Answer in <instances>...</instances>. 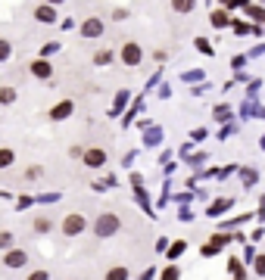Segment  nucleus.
I'll list each match as a JSON object with an SVG mask.
<instances>
[{
  "mask_svg": "<svg viewBox=\"0 0 265 280\" xmlns=\"http://www.w3.org/2000/svg\"><path fill=\"white\" fill-rule=\"evenodd\" d=\"M0 103H3V106L16 103V87H0Z\"/></svg>",
  "mask_w": 265,
  "mask_h": 280,
  "instance_id": "obj_8",
  "label": "nucleus"
},
{
  "mask_svg": "<svg viewBox=\"0 0 265 280\" xmlns=\"http://www.w3.org/2000/svg\"><path fill=\"white\" fill-rule=\"evenodd\" d=\"M122 63L125 66H137V63H141V47H137L134 41H128L122 47Z\"/></svg>",
  "mask_w": 265,
  "mask_h": 280,
  "instance_id": "obj_3",
  "label": "nucleus"
},
{
  "mask_svg": "<svg viewBox=\"0 0 265 280\" xmlns=\"http://www.w3.org/2000/svg\"><path fill=\"white\" fill-rule=\"evenodd\" d=\"M34 230L47 233V230H50V221H47V218H38V221H34Z\"/></svg>",
  "mask_w": 265,
  "mask_h": 280,
  "instance_id": "obj_17",
  "label": "nucleus"
},
{
  "mask_svg": "<svg viewBox=\"0 0 265 280\" xmlns=\"http://www.w3.org/2000/svg\"><path fill=\"white\" fill-rule=\"evenodd\" d=\"M41 174H44V168H41V165H28L25 178H28V181H34V178H41Z\"/></svg>",
  "mask_w": 265,
  "mask_h": 280,
  "instance_id": "obj_15",
  "label": "nucleus"
},
{
  "mask_svg": "<svg viewBox=\"0 0 265 280\" xmlns=\"http://www.w3.org/2000/svg\"><path fill=\"white\" fill-rule=\"evenodd\" d=\"M163 280H178V271H175V268H169V271H166V277Z\"/></svg>",
  "mask_w": 265,
  "mask_h": 280,
  "instance_id": "obj_20",
  "label": "nucleus"
},
{
  "mask_svg": "<svg viewBox=\"0 0 265 280\" xmlns=\"http://www.w3.org/2000/svg\"><path fill=\"white\" fill-rule=\"evenodd\" d=\"M3 262H6V268H22V265H25V252H19V249L16 252H6Z\"/></svg>",
  "mask_w": 265,
  "mask_h": 280,
  "instance_id": "obj_7",
  "label": "nucleus"
},
{
  "mask_svg": "<svg viewBox=\"0 0 265 280\" xmlns=\"http://www.w3.org/2000/svg\"><path fill=\"white\" fill-rule=\"evenodd\" d=\"M9 246H13V233L3 230V233H0V249H9Z\"/></svg>",
  "mask_w": 265,
  "mask_h": 280,
  "instance_id": "obj_13",
  "label": "nucleus"
},
{
  "mask_svg": "<svg viewBox=\"0 0 265 280\" xmlns=\"http://www.w3.org/2000/svg\"><path fill=\"white\" fill-rule=\"evenodd\" d=\"M13 149H0V168H6V165H13Z\"/></svg>",
  "mask_w": 265,
  "mask_h": 280,
  "instance_id": "obj_12",
  "label": "nucleus"
},
{
  "mask_svg": "<svg viewBox=\"0 0 265 280\" xmlns=\"http://www.w3.org/2000/svg\"><path fill=\"white\" fill-rule=\"evenodd\" d=\"M82 31H85V34H90V38H97V34H100L103 28H100V22H97V19H90V22H85V28H82Z\"/></svg>",
  "mask_w": 265,
  "mask_h": 280,
  "instance_id": "obj_10",
  "label": "nucleus"
},
{
  "mask_svg": "<svg viewBox=\"0 0 265 280\" xmlns=\"http://www.w3.org/2000/svg\"><path fill=\"white\" fill-rule=\"evenodd\" d=\"M28 280H47V274H44V271H38V274H31Z\"/></svg>",
  "mask_w": 265,
  "mask_h": 280,
  "instance_id": "obj_21",
  "label": "nucleus"
},
{
  "mask_svg": "<svg viewBox=\"0 0 265 280\" xmlns=\"http://www.w3.org/2000/svg\"><path fill=\"white\" fill-rule=\"evenodd\" d=\"M119 224H122V221H119V215L106 212V215H100V218H97V224H94V233H97V237H112V233L119 230Z\"/></svg>",
  "mask_w": 265,
  "mask_h": 280,
  "instance_id": "obj_1",
  "label": "nucleus"
},
{
  "mask_svg": "<svg viewBox=\"0 0 265 280\" xmlns=\"http://www.w3.org/2000/svg\"><path fill=\"white\" fill-rule=\"evenodd\" d=\"M109 60H112V53H109V50H100V53L94 56V63H97V66H103V63H109Z\"/></svg>",
  "mask_w": 265,
  "mask_h": 280,
  "instance_id": "obj_16",
  "label": "nucleus"
},
{
  "mask_svg": "<svg viewBox=\"0 0 265 280\" xmlns=\"http://www.w3.org/2000/svg\"><path fill=\"white\" fill-rule=\"evenodd\" d=\"M34 19H41V22H56V9L53 6H34Z\"/></svg>",
  "mask_w": 265,
  "mask_h": 280,
  "instance_id": "obj_4",
  "label": "nucleus"
},
{
  "mask_svg": "<svg viewBox=\"0 0 265 280\" xmlns=\"http://www.w3.org/2000/svg\"><path fill=\"white\" fill-rule=\"evenodd\" d=\"M85 162H88V165H103V162H106V153H103V149H88V153H85Z\"/></svg>",
  "mask_w": 265,
  "mask_h": 280,
  "instance_id": "obj_5",
  "label": "nucleus"
},
{
  "mask_svg": "<svg viewBox=\"0 0 265 280\" xmlns=\"http://www.w3.org/2000/svg\"><path fill=\"white\" fill-rule=\"evenodd\" d=\"M85 227H88V218L78 215V212H72V215L63 218V233H66V237H75V233H82Z\"/></svg>",
  "mask_w": 265,
  "mask_h": 280,
  "instance_id": "obj_2",
  "label": "nucleus"
},
{
  "mask_svg": "<svg viewBox=\"0 0 265 280\" xmlns=\"http://www.w3.org/2000/svg\"><path fill=\"white\" fill-rule=\"evenodd\" d=\"M106 280H128V271H125V268H109Z\"/></svg>",
  "mask_w": 265,
  "mask_h": 280,
  "instance_id": "obj_11",
  "label": "nucleus"
},
{
  "mask_svg": "<svg viewBox=\"0 0 265 280\" xmlns=\"http://www.w3.org/2000/svg\"><path fill=\"white\" fill-rule=\"evenodd\" d=\"M9 53H13V50H9V41H3V38H0V63H3V60H9Z\"/></svg>",
  "mask_w": 265,
  "mask_h": 280,
  "instance_id": "obj_14",
  "label": "nucleus"
},
{
  "mask_svg": "<svg viewBox=\"0 0 265 280\" xmlns=\"http://www.w3.org/2000/svg\"><path fill=\"white\" fill-rule=\"evenodd\" d=\"M256 274H265V255H259V259H256Z\"/></svg>",
  "mask_w": 265,
  "mask_h": 280,
  "instance_id": "obj_19",
  "label": "nucleus"
},
{
  "mask_svg": "<svg viewBox=\"0 0 265 280\" xmlns=\"http://www.w3.org/2000/svg\"><path fill=\"white\" fill-rule=\"evenodd\" d=\"M212 22H215L218 28H222V25H228V19H225V13H215V16H212Z\"/></svg>",
  "mask_w": 265,
  "mask_h": 280,
  "instance_id": "obj_18",
  "label": "nucleus"
},
{
  "mask_svg": "<svg viewBox=\"0 0 265 280\" xmlns=\"http://www.w3.org/2000/svg\"><path fill=\"white\" fill-rule=\"evenodd\" d=\"M31 75L34 78H50V66L44 63V60H34L31 63Z\"/></svg>",
  "mask_w": 265,
  "mask_h": 280,
  "instance_id": "obj_6",
  "label": "nucleus"
},
{
  "mask_svg": "<svg viewBox=\"0 0 265 280\" xmlns=\"http://www.w3.org/2000/svg\"><path fill=\"white\" fill-rule=\"evenodd\" d=\"M69 112H72V103L66 100V103H60V106H53V112H50V115H53V119H66Z\"/></svg>",
  "mask_w": 265,
  "mask_h": 280,
  "instance_id": "obj_9",
  "label": "nucleus"
}]
</instances>
